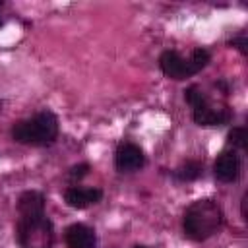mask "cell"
Masks as SVG:
<instances>
[{"instance_id": "cell-1", "label": "cell", "mask_w": 248, "mask_h": 248, "mask_svg": "<svg viewBox=\"0 0 248 248\" xmlns=\"http://www.w3.org/2000/svg\"><path fill=\"white\" fill-rule=\"evenodd\" d=\"M221 223L223 213L213 200H198L184 211V232L198 242L215 234Z\"/></svg>"}, {"instance_id": "cell-2", "label": "cell", "mask_w": 248, "mask_h": 248, "mask_svg": "<svg viewBox=\"0 0 248 248\" xmlns=\"http://www.w3.org/2000/svg\"><path fill=\"white\" fill-rule=\"evenodd\" d=\"M58 136V120L50 110H43L29 120L12 126V138L25 145H50Z\"/></svg>"}, {"instance_id": "cell-3", "label": "cell", "mask_w": 248, "mask_h": 248, "mask_svg": "<svg viewBox=\"0 0 248 248\" xmlns=\"http://www.w3.org/2000/svg\"><path fill=\"white\" fill-rule=\"evenodd\" d=\"M17 238L21 248H52V223L45 213L41 215H19Z\"/></svg>"}, {"instance_id": "cell-4", "label": "cell", "mask_w": 248, "mask_h": 248, "mask_svg": "<svg viewBox=\"0 0 248 248\" xmlns=\"http://www.w3.org/2000/svg\"><path fill=\"white\" fill-rule=\"evenodd\" d=\"M145 163V157H143V151L140 145L136 143H122L116 153H114V165L118 170L122 172H132V170H138L141 169Z\"/></svg>"}, {"instance_id": "cell-5", "label": "cell", "mask_w": 248, "mask_h": 248, "mask_svg": "<svg viewBox=\"0 0 248 248\" xmlns=\"http://www.w3.org/2000/svg\"><path fill=\"white\" fill-rule=\"evenodd\" d=\"M159 66H161L163 74L169 76V78H172V79H184V78L194 76V70H192L190 62L184 60L174 50H165L161 54V58H159Z\"/></svg>"}, {"instance_id": "cell-6", "label": "cell", "mask_w": 248, "mask_h": 248, "mask_svg": "<svg viewBox=\"0 0 248 248\" xmlns=\"http://www.w3.org/2000/svg\"><path fill=\"white\" fill-rule=\"evenodd\" d=\"M213 172L221 182H232L240 174V159L234 151H223L213 165Z\"/></svg>"}, {"instance_id": "cell-7", "label": "cell", "mask_w": 248, "mask_h": 248, "mask_svg": "<svg viewBox=\"0 0 248 248\" xmlns=\"http://www.w3.org/2000/svg\"><path fill=\"white\" fill-rule=\"evenodd\" d=\"M194 122L200 126H217V124H225L231 120V110L227 107H211L209 103L194 108Z\"/></svg>"}, {"instance_id": "cell-8", "label": "cell", "mask_w": 248, "mask_h": 248, "mask_svg": "<svg viewBox=\"0 0 248 248\" xmlns=\"http://www.w3.org/2000/svg\"><path fill=\"white\" fill-rule=\"evenodd\" d=\"M101 196L103 192L99 188H81V186H72L64 192L66 203L76 209H83V207H89L91 203H97Z\"/></svg>"}, {"instance_id": "cell-9", "label": "cell", "mask_w": 248, "mask_h": 248, "mask_svg": "<svg viewBox=\"0 0 248 248\" xmlns=\"http://www.w3.org/2000/svg\"><path fill=\"white\" fill-rule=\"evenodd\" d=\"M64 240L68 248H95V232L81 223H74L66 229Z\"/></svg>"}, {"instance_id": "cell-10", "label": "cell", "mask_w": 248, "mask_h": 248, "mask_svg": "<svg viewBox=\"0 0 248 248\" xmlns=\"http://www.w3.org/2000/svg\"><path fill=\"white\" fill-rule=\"evenodd\" d=\"M17 211H19V215H41V213H45L43 194L35 192V190L23 192L19 202H17Z\"/></svg>"}, {"instance_id": "cell-11", "label": "cell", "mask_w": 248, "mask_h": 248, "mask_svg": "<svg viewBox=\"0 0 248 248\" xmlns=\"http://www.w3.org/2000/svg\"><path fill=\"white\" fill-rule=\"evenodd\" d=\"M200 174H202V163H198V161H186L176 169V176L184 182H192V180L200 178Z\"/></svg>"}, {"instance_id": "cell-12", "label": "cell", "mask_w": 248, "mask_h": 248, "mask_svg": "<svg viewBox=\"0 0 248 248\" xmlns=\"http://www.w3.org/2000/svg\"><path fill=\"white\" fill-rule=\"evenodd\" d=\"M229 143H231L232 147L246 149V145H248V132H246V128H242V126L232 128V130L229 132Z\"/></svg>"}, {"instance_id": "cell-13", "label": "cell", "mask_w": 248, "mask_h": 248, "mask_svg": "<svg viewBox=\"0 0 248 248\" xmlns=\"http://www.w3.org/2000/svg\"><path fill=\"white\" fill-rule=\"evenodd\" d=\"M188 62H190L194 74H198L202 68L207 66V62H209V52H207L205 48H196V50L192 52V56L188 58Z\"/></svg>"}, {"instance_id": "cell-14", "label": "cell", "mask_w": 248, "mask_h": 248, "mask_svg": "<svg viewBox=\"0 0 248 248\" xmlns=\"http://www.w3.org/2000/svg\"><path fill=\"white\" fill-rule=\"evenodd\" d=\"M184 97H186V101L192 105V108H198V107H202V105L207 103L205 95L202 93V89H200L198 85H190V87L184 91Z\"/></svg>"}, {"instance_id": "cell-15", "label": "cell", "mask_w": 248, "mask_h": 248, "mask_svg": "<svg viewBox=\"0 0 248 248\" xmlns=\"http://www.w3.org/2000/svg\"><path fill=\"white\" fill-rule=\"evenodd\" d=\"M87 170H89V165H87V163H81V165L72 167L70 172H68V176H70V178H81V176L87 174Z\"/></svg>"}, {"instance_id": "cell-16", "label": "cell", "mask_w": 248, "mask_h": 248, "mask_svg": "<svg viewBox=\"0 0 248 248\" xmlns=\"http://www.w3.org/2000/svg\"><path fill=\"white\" fill-rule=\"evenodd\" d=\"M231 45H234V46H236V48H238L242 54H246V52H248V48H246V46H248V39H246V35L234 37V39L231 41Z\"/></svg>"}, {"instance_id": "cell-17", "label": "cell", "mask_w": 248, "mask_h": 248, "mask_svg": "<svg viewBox=\"0 0 248 248\" xmlns=\"http://www.w3.org/2000/svg\"><path fill=\"white\" fill-rule=\"evenodd\" d=\"M134 248H147V246H141V244H138V246H134Z\"/></svg>"}, {"instance_id": "cell-18", "label": "cell", "mask_w": 248, "mask_h": 248, "mask_svg": "<svg viewBox=\"0 0 248 248\" xmlns=\"http://www.w3.org/2000/svg\"><path fill=\"white\" fill-rule=\"evenodd\" d=\"M0 23H2V21H0Z\"/></svg>"}]
</instances>
